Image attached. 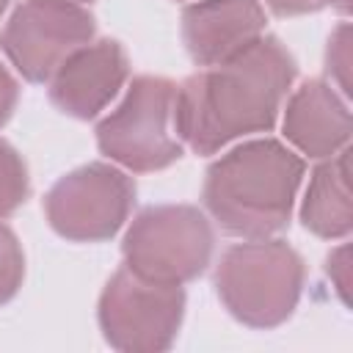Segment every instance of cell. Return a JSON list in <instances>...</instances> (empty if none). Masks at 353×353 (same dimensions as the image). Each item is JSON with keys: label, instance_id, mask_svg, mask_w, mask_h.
Masks as SVG:
<instances>
[{"label": "cell", "instance_id": "6da1fadb", "mask_svg": "<svg viewBox=\"0 0 353 353\" xmlns=\"http://www.w3.org/2000/svg\"><path fill=\"white\" fill-rule=\"evenodd\" d=\"M298 77L279 36L265 33L240 55L176 85V135L196 154H215L237 138L270 132Z\"/></svg>", "mask_w": 353, "mask_h": 353}, {"label": "cell", "instance_id": "7a4b0ae2", "mask_svg": "<svg viewBox=\"0 0 353 353\" xmlns=\"http://www.w3.org/2000/svg\"><path fill=\"white\" fill-rule=\"evenodd\" d=\"M306 163L276 138H254L223 152L204 174L201 201L221 232L243 240L290 226Z\"/></svg>", "mask_w": 353, "mask_h": 353}, {"label": "cell", "instance_id": "3957f363", "mask_svg": "<svg viewBox=\"0 0 353 353\" xmlns=\"http://www.w3.org/2000/svg\"><path fill=\"white\" fill-rule=\"evenodd\" d=\"M223 309L256 331L279 328L292 317L306 284L303 256L279 237L229 245L212 276Z\"/></svg>", "mask_w": 353, "mask_h": 353}, {"label": "cell", "instance_id": "277c9868", "mask_svg": "<svg viewBox=\"0 0 353 353\" xmlns=\"http://www.w3.org/2000/svg\"><path fill=\"white\" fill-rule=\"evenodd\" d=\"M176 83L160 74L132 77L124 99L97 124L99 152L132 171L152 174L174 165L185 143L176 135Z\"/></svg>", "mask_w": 353, "mask_h": 353}, {"label": "cell", "instance_id": "5b68a950", "mask_svg": "<svg viewBox=\"0 0 353 353\" xmlns=\"http://www.w3.org/2000/svg\"><path fill=\"white\" fill-rule=\"evenodd\" d=\"M215 248L210 218L193 204H154L141 210L124 240V268L157 284H188L199 279Z\"/></svg>", "mask_w": 353, "mask_h": 353}, {"label": "cell", "instance_id": "8992f818", "mask_svg": "<svg viewBox=\"0 0 353 353\" xmlns=\"http://www.w3.org/2000/svg\"><path fill=\"white\" fill-rule=\"evenodd\" d=\"M185 290L157 284L119 268L97 303V323L105 342L121 353L168 350L185 320Z\"/></svg>", "mask_w": 353, "mask_h": 353}, {"label": "cell", "instance_id": "52a82bcc", "mask_svg": "<svg viewBox=\"0 0 353 353\" xmlns=\"http://www.w3.org/2000/svg\"><path fill=\"white\" fill-rule=\"evenodd\" d=\"M135 182L113 163H85L63 174L44 196L50 229L72 243H105L130 218Z\"/></svg>", "mask_w": 353, "mask_h": 353}, {"label": "cell", "instance_id": "ba28073f", "mask_svg": "<svg viewBox=\"0 0 353 353\" xmlns=\"http://www.w3.org/2000/svg\"><path fill=\"white\" fill-rule=\"evenodd\" d=\"M97 19L85 6L25 0L0 30V50L28 83H47L83 44L94 41Z\"/></svg>", "mask_w": 353, "mask_h": 353}, {"label": "cell", "instance_id": "9c48e42d", "mask_svg": "<svg viewBox=\"0 0 353 353\" xmlns=\"http://www.w3.org/2000/svg\"><path fill=\"white\" fill-rule=\"evenodd\" d=\"M130 77V58L121 41L94 39L74 50L47 80L50 102L80 121L97 119Z\"/></svg>", "mask_w": 353, "mask_h": 353}, {"label": "cell", "instance_id": "30bf717a", "mask_svg": "<svg viewBox=\"0 0 353 353\" xmlns=\"http://www.w3.org/2000/svg\"><path fill=\"white\" fill-rule=\"evenodd\" d=\"M268 33L259 0H193L182 8V41L196 66H218Z\"/></svg>", "mask_w": 353, "mask_h": 353}, {"label": "cell", "instance_id": "8fae6325", "mask_svg": "<svg viewBox=\"0 0 353 353\" xmlns=\"http://www.w3.org/2000/svg\"><path fill=\"white\" fill-rule=\"evenodd\" d=\"M281 110V132L287 143L309 160H325L350 141L353 116L347 99L328 80H303L287 97Z\"/></svg>", "mask_w": 353, "mask_h": 353}, {"label": "cell", "instance_id": "7c38bea8", "mask_svg": "<svg viewBox=\"0 0 353 353\" xmlns=\"http://www.w3.org/2000/svg\"><path fill=\"white\" fill-rule=\"evenodd\" d=\"M301 223L306 232L323 240H345L353 229V196H350V146L325 157L309 176Z\"/></svg>", "mask_w": 353, "mask_h": 353}, {"label": "cell", "instance_id": "4fadbf2b", "mask_svg": "<svg viewBox=\"0 0 353 353\" xmlns=\"http://www.w3.org/2000/svg\"><path fill=\"white\" fill-rule=\"evenodd\" d=\"M28 193H30L28 165L22 154L6 138H0V221L14 215L28 201Z\"/></svg>", "mask_w": 353, "mask_h": 353}, {"label": "cell", "instance_id": "5bb4252c", "mask_svg": "<svg viewBox=\"0 0 353 353\" xmlns=\"http://www.w3.org/2000/svg\"><path fill=\"white\" fill-rule=\"evenodd\" d=\"M25 279V254L11 226L0 223V306L8 303Z\"/></svg>", "mask_w": 353, "mask_h": 353}, {"label": "cell", "instance_id": "9a60e30c", "mask_svg": "<svg viewBox=\"0 0 353 353\" xmlns=\"http://www.w3.org/2000/svg\"><path fill=\"white\" fill-rule=\"evenodd\" d=\"M325 72L334 80V88H339L342 94H350V25L345 19L328 36Z\"/></svg>", "mask_w": 353, "mask_h": 353}, {"label": "cell", "instance_id": "2e32d148", "mask_svg": "<svg viewBox=\"0 0 353 353\" xmlns=\"http://www.w3.org/2000/svg\"><path fill=\"white\" fill-rule=\"evenodd\" d=\"M259 3H265L268 11L273 17H281V19H287V17H303V14H317L325 6H334L342 14H347V0H259Z\"/></svg>", "mask_w": 353, "mask_h": 353}, {"label": "cell", "instance_id": "e0dca14e", "mask_svg": "<svg viewBox=\"0 0 353 353\" xmlns=\"http://www.w3.org/2000/svg\"><path fill=\"white\" fill-rule=\"evenodd\" d=\"M325 273L334 281L342 303H347V290H350V245L339 243L328 256H325Z\"/></svg>", "mask_w": 353, "mask_h": 353}, {"label": "cell", "instance_id": "ac0fdd59", "mask_svg": "<svg viewBox=\"0 0 353 353\" xmlns=\"http://www.w3.org/2000/svg\"><path fill=\"white\" fill-rule=\"evenodd\" d=\"M19 102V83L14 80V74L0 63V127L14 116Z\"/></svg>", "mask_w": 353, "mask_h": 353}, {"label": "cell", "instance_id": "d6986e66", "mask_svg": "<svg viewBox=\"0 0 353 353\" xmlns=\"http://www.w3.org/2000/svg\"><path fill=\"white\" fill-rule=\"evenodd\" d=\"M58 3H77V6H91L94 0H58Z\"/></svg>", "mask_w": 353, "mask_h": 353}, {"label": "cell", "instance_id": "ffe728a7", "mask_svg": "<svg viewBox=\"0 0 353 353\" xmlns=\"http://www.w3.org/2000/svg\"><path fill=\"white\" fill-rule=\"evenodd\" d=\"M6 8H8V0H0V19H3V14H6Z\"/></svg>", "mask_w": 353, "mask_h": 353}]
</instances>
